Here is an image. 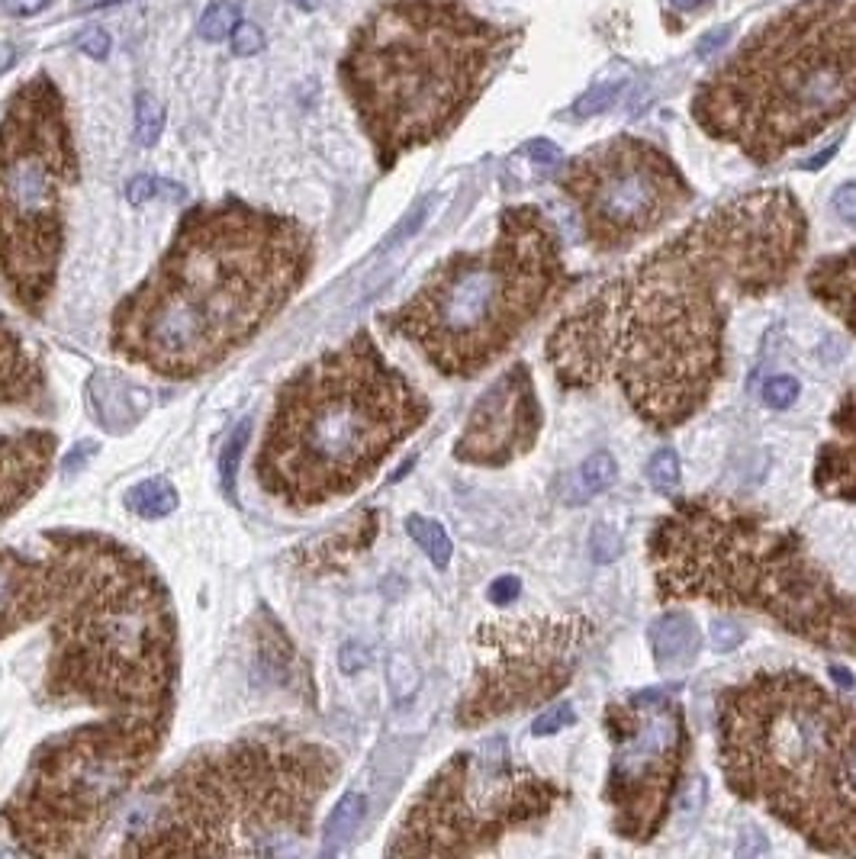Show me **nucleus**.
<instances>
[{"label":"nucleus","mask_w":856,"mask_h":859,"mask_svg":"<svg viewBox=\"0 0 856 859\" xmlns=\"http://www.w3.org/2000/svg\"><path fill=\"white\" fill-rule=\"evenodd\" d=\"M429 412L410 377L358 332L284 383L255 454V480L290 509L351 496Z\"/></svg>","instance_id":"423d86ee"},{"label":"nucleus","mask_w":856,"mask_h":859,"mask_svg":"<svg viewBox=\"0 0 856 859\" xmlns=\"http://www.w3.org/2000/svg\"><path fill=\"white\" fill-rule=\"evenodd\" d=\"M290 3H294L297 10H303V13H313V10L319 7V0H290Z\"/></svg>","instance_id":"864d4df0"},{"label":"nucleus","mask_w":856,"mask_h":859,"mask_svg":"<svg viewBox=\"0 0 856 859\" xmlns=\"http://www.w3.org/2000/svg\"><path fill=\"white\" fill-rule=\"evenodd\" d=\"M747 628L741 622H731V618H715L711 622V647L718 654H731L744 644Z\"/></svg>","instance_id":"ea45409f"},{"label":"nucleus","mask_w":856,"mask_h":859,"mask_svg":"<svg viewBox=\"0 0 856 859\" xmlns=\"http://www.w3.org/2000/svg\"><path fill=\"white\" fill-rule=\"evenodd\" d=\"M425 216H429V200H422V203L412 210L410 216H406L403 223L393 229V235L387 238V248H390V245H397V242H403V238H410V235H415V232L422 229V223H425Z\"/></svg>","instance_id":"c03bdc74"},{"label":"nucleus","mask_w":856,"mask_h":859,"mask_svg":"<svg viewBox=\"0 0 856 859\" xmlns=\"http://www.w3.org/2000/svg\"><path fill=\"white\" fill-rule=\"evenodd\" d=\"M673 10H679V13H693V10H699V7H708L711 0H667Z\"/></svg>","instance_id":"603ef678"},{"label":"nucleus","mask_w":856,"mask_h":859,"mask_svg":"<svg viewBox=\"0 0 856 859\" xmlns=\"http://www.w3.org/2000/svg\"><path fill=\"white\" fill-rule=\"evenodd\" d=\"M760 396H763V403H767V410H789L795 400H799V380L789 374H776L770 377L767 383H763V390H760Z\"/></svg>","instance_id":"f704fd0d"},{"label":"nucleus","mask_w":856,"mask_h":859,"mask_svg":"<svg viewBox=\"0 0 856 859\" xmlns=\"http://www.w3.org/2000/svg\"><path fill=\"white\" fill-rule=\"evenodd\" d=\"M647 640H651L654 667L661 672L689 670L702 650L699 625H696L693 612H686V608H670L661 618H654Z\"/></svg>","instance_id":"4be33fe9"},{"label":"nucleus","mask_w":856,"mask_h":859,"mask_svg":"<svg viewBox=\"0 0 856 859\" xmlns=\"http://www.w3.org/2000/svg\"><path fill=\"white\" fill-rule=\"evenodd\" d=\"M519 155H525L538 171H560V165H563V151L554 146V142H548V139H531V142H525L519 149Z\"/></svg>","instance_id":"58836bf2"},{"label":"nucleus","mask_w":856,"mask_h":859,"mask_svg":"<svg viewBox=\"0 0 856 859\" xmlns=\"http://www.w3.org/2000/svg\"><path fill=\"white\" fill-rule=\"evenodd\" d=\"M809 245L789 188L747 190L605 280L548 336L563 390L615 386L654 432L686 425L728 374L738 306L782 290Z\"/></svg>","instance_id":"f257e3e1"},{"label":"nucleus","mask_w":856,"mask_h":859,"mask_svg":"<svg viewBox=\"0 0 856 859\" xmlns=\"http://www.w3.org/2000/svg\"><path fill=\"white\" fill-rule=\"evenodd\" d=\"M856 110V0H799L760 23L696 87L708 139L753 165L815 142Z\"/></svg>","instance_id":"6e6552de"},{"label":"nucleus","mask_w":856,"mask_h":859,"mask_svg":"<svg viewBox=\"0 0 856 859\" xmlns=\"http://www.w3.org/2000/svg\"><path fill=\"white\" fill-rule=\"evenodd\" d=\"M590 548H593V561L596 563H612L619 554H622V538L612 524L599 522L593 528V538H590Z\"/></svg>","instance_id":"a19ab883"},{"label":"nucleus","mask_w":856,"mask_h":859,"mask_svg":"<svg viewBox=\"0 0 856 859\" xmlns=\"http://www.w3.org/2000/svg\"><path fill=\"white\" fill-rule=\"evenodd\" d=\"M52 457H55L52 432L30 428L0 438V522L30 502V496L52 470Z\"/></svg>","instance_id":"6ab92c4d"},{"label":"nucleus","mask_w":856,"mask_h":859,"mask_svg":"<svg viewBox=\"0 0 856 859\" xmlns=\"http://www.w3.org/2000/svg\"><path fill=\"white\" fill-rule=\"evenodd\" d=\"M72 45H75L77 52H84L87 59H94V62H104V59L110 55L113 39H110V33L104 30V26H84L81 33H75Z\"/></svg>","instance_id":"4c0bfd02"},{"label":"nucleus","mask_w":856,"mask_h":859,"mask_svg":"<svg viewBox=\"0 0 856 859\" xmlns=\"http://www.w3.org/2000/svg\"><path fill=\"white\" fill-rule=\"evenodd\" d=\"M728 42V26H721V30H715V33H708V36L699 39V45H696V55L702 59V55H711L715 49H721Z\"/></svg>","instance_id":"09e8293b"},{"label":"nucleus","mask_w":856,"mask_h":859,"mask_svg":"<svg viewBox=\"0 0 856 859\" xmlns=\"http://www.w3.org/2000/svg\"><path fill=\"white\" fill-rule=\"evenodd\" d=\"M139 396H146V393L123 377L97 374L91 380V406L104 422V428H110L116 435L142 418L146 400H139Z\"/></svg>","instance_id":"b1692460"},{"label":"nucleus","mask_w":856,"mask_h":859,"mask_svg":"<svg viewBox=\"0 0 856 859\" xmlns=\"http://www.w3.org/2000/svg\"><path fill=\"white\" fill-rule=\"evenodd\" d=\"M65 586V563L52 534V551L30 554L0 548V637L55 612Z\"/></svg>","instance_id":"a211bd4d"},{"label":"nucleus","mask_w":856,"mask_h":859,"mask_svg":"<svg viewBox=\"0 0 856 859\" xmlns=\"http://www.w3.org/2000/svg\"><path fill=\"white\" fill-rule=\"evenodd\" d=\"M619 94H622V81H599L586 94H580V97L573 100L570 116H573V119H593L599 113L609 110V107L619 100Z\"/></svg>","instance_id":"473e14b6"},{"label":"nucleus","mask_w":856,"mask_h":859,"mask_svg":"<svg viewBox=\"0 0 856 859\" xmlns=\"http://www.w3.org/2000/svg\"><path fill=\"white\" fill-rule=\"evenodd\" d=\"M644 474H647V484L651 489H657L661 496H676V489H679V480H683V464H679V454L673 448H661L651 454V460H647V467H644Z\"/></svg>","instance_id":"c85d7f7f"},{"label":"nucleus","mask_w":856,"mask_h":859,"mask_svg":"<svg viewBox=\"0 0 856 859\" xmlns=\"http://www.w3.org/2000/svg\"><path fill=\"white\" fill-rule=\"evenodd\" d=\"M805 284H809V294L818 299L834 319H841V326L850 336H856V248L821 258L809 271Z\"/></svg>","instance_id":"412c9836"},{"label":"nucleus","mask_w":856,"mask_h":859,"mask_svg":"<svg viewBox=\"0 0 856 859\" xmlns=\"http://www.w3.org/2000/svg\"><path fill=\"white\" fill-rule=\"evenodd\" d=\"M837 149H841V142H834V146H831V149L818 151V155H815V158H809V161H802V165H799V168H805V171H821V168H824V165H827V161H831V158H834V155H837Z\"/></svg>","instance_id":"8fccbe9b"},{"label":"nucleus","mask_w":856,"mask_h":859,"mask_svg":"<svg viewBox=\"0 0 856 859\" xmlns=\"http://www.w3.org/2000/svg\"><path fill=\"white\" fill-rule=\"evenodd\" d=\"M239 20H242V13H239L235 3L216 0V3H210L203 10V17L197 23V36L203 39V42H225V39L232 36V30L239 26Z\"/></svg>","instance_id":"c756f323"},{"label":"nucleus","mask_w":856,"mask_h":859,"mask_svg":"<svg viewBox=\"0 0 856 859\" xmlns=\"http://www.w3.org/2000/svg\"><path fill=\"white\" fill-rule=\"evenodd\" d=\"M171 714H110L36 750L3 808L10 837L36 857L84 853L165 744Z\"/></svg>","instance_id":"f8f14e48"},{"label":"nucleus","mask_w":856,"mask_h":859,"mask_svg":"<svg viewBox=\"0 0 856 859\" xmlns=\"http://www.w3.org/2000/svg\"><path fill=\"white\" fill-rule=\"evenodd\" d=\"M471 0H380L355 26L338 84L380 171L451 136L521 42Z\"/></svg>","instance_id":"7ed1b4c3"},{"label":"nucleus","mask_w":856,"mask_h":859,"mask_svg":"<svg viewBox=\"0 0 856 859\" xmlns=\"http://www.w3.org/2000/svg\"><path fill=\"white\" fill-rule=\"evenodd\" d=\"M65 586L55 605L49 696L110 714H171L178 622L146 558L101 534H55Z\"/></svg>","instance_id":"0eeeda50"},{"label":"nucleus","mask_w":856,"mask_h":859,"mask_svg":"<svg viewBox=\"0 0 856 859\" xmlns=\"http://www.w3.org/2000/svg\"><path fill=\"white\" fill-rule=\"evenodd\" d=\"M364 812H368V798L361 792H345L326 821V850H336L338 844H345L361 827Z\"/></svg>","instance_id":"a878e982"},{"label":"nucleus","mask_w":856,"mask_h":859,"mask_svg":"<svg viewBox=\"0 0 856 859\" xmlns=\"http://www.w3.org/2000/svg\"><path fill=\"white\" fill-rule=\"evenodd\" d=\"M831 203H834V213L844 220V223L856 229V184H841V188L834 190V197H831Z\"/></svg>","instance_id":"37998d69"},{"label":"nucleus","mask_w":856,"mask_h":859,"mask_svg":"<svg viewBox=\"0 0 856 859\" xmlns=\"http://www.w3.org/2000/svg\"><path fill=\"white\" fill-rule=\"evenodd\" d=\"M313 232L242 200L187 210L149 277L113 312L110 348L151 374H207L294 299Z\"/></svg>","instance_id":"f03ea898"},{"label":"nucleus","mask_w":856,"mask_h":859,"mask_svg":"<svg viewBox=\"0 0 856 859\" xmlns=\"http://www.w3.org/2000/svg\"><path fill=\"white\" fill-rule=\"evenodd\" d=\"M725 785L815 853L856 857V702L812 672L770 670L718 692Z\"/></svg>","instance_id":"20e7f679"},{"label":"nucleus","mask_w":856,"mask_h":859,"mask_svg":"<svg viewBox=\"0 0 856 859\" xmlns=\"http://www.w3.org/2000/svg\"><path fill=\"white\" fill-rule=\"evenodd\" d=\"M602 728L612 741V760L602 785V802L612 815V834L628 844H651L683 792V770L693 753L686 711L664 689H644L632 699H615L602 711Z\"/></svg>","instance_id":"2eb2a0df"},{"label":"nucleus","mask_w":856,"mask_h":859,"mask_svg":"<svg viewBox=\"0 0 856 859\" xmlns=\"http://www.w3.org/2000/svg\"><path fill=\"white\" fill-rule=\"evenodd\" d=\"M521 596V580L519 576H496L493 583H489V602H496V605H509V602H516Z\"/></svg>","instance_id":"a18cd8bd"},{"label":"nucleus","mask_w":856,"mask_h":859,"mask_svg":"<svg viewBox=\"0 0 856 859\" xmlns=\"http://www.w3.org/2000/svg\"><path fill=\"white\" fill-rule=\"evenodd\" d=\"M831 438L818 448L812 484L824 499L856 506V386L831 412Z\"/></svg>","instance_id":"aec40b11"},{"label":"nucleus","mask_w":856,"mask_h":859,"mask_svg":"<svg viewBox=\"0 0 856 859\" xmlns=\"http://www.w3.org/2000/svg\"><path fill=\"white\" fill-rule=\"evenodd\" d=\"M126 200L133 206H142L149 200H184V188L181 184H171L165 178H151V174H136L129 184H126Z\"/></svg>","instance_id":"72a5a7b5"},{"label":"nucleus","mask_w":856,"mask_h":859,"mask_svg":"<svg viewBox=\"0 0 856 859\" xmlns=\"http://www.w3.org/2000/svg\"><path fill=\"white\" fill-rule=\"evenodd\" d=\"M596 635L583 615H538L484 625L474 635L477 667L457 702V724L480 728L560 696Z\"/></svg>","instance_id":"dca6fc26"},{"label":"nucleus","mask_w":856,"mask_h":859,"mask_svg":"<svg viewBox=\"0 0 856 859\" xmlns=\"http://www.w3.org/2000/svg\"><path fill=\"white\" fill-rule=\"evenodd\" d=\"M577 277L558 225L538 206H506L493 238L454 252L380 322L445 377H477L545 316Z\"/></svg>","instance_id":"9d476101"},{"label":"nucleus","mask_w":856,"mask_h":859,"mask_svg":"<svg viewBox=\"0 0 856 859\" xmlns=\"http://www.w3.org/2000/svg\"><path fill=\"white\" fill-rule=\"evenodd\" d=\"M229 45H232V55H239V59H252V55H258L261 49L267 45V39H264V33H261L258 23L239 20V26H235L232 36H229Z\"/></svg>","instance_id":"e433bc0d"},{"label":"nucleus","mask_w":856,"mask_h":859,"mask_svg":"<svg viewBox=\"0 0 856 859\" xmlns=\"http://www.w3.org/2000/svg\"><path fill=\"white\" fill-rule=\"evenodd\" d=\"M77 146L68 100L49 72L30 75L0 116V277L27 312H42L65 255Z\"/></svg>","instance_id":"9b49d317"},{"label":"nucleus","mask_w":856,"mask_h":859,"mask_svg":"<svg viewBox=\"0 0 856 859\" xmlns=\"http://www.w3.org/2000/svg\"><path fill=\"white\" fill-rule=\"evenodd\" d=\"M371 667V647L361 644V640H345L341 650H338V670L345 676H355V672L368 670Z\"/></svg>","instance_id":"79ce46f5"},{"label":"nucleus","mask_w":856,"mask_h":859,"mask_svg":"<svg viewBox=\"0 0 856 859\" xmlns=\"http://www.w3.org/2000/svg\"><path fill=\"white\" fill-rule=\"evenodd\" d=\"M827 672H831V676H834V682H837V686H841V689H854V686H856V682H854V672L844 670V667H841V664H831V667H827Z\"/></svg>","instance_id":"3c124183"},{"label":"nucleus","mask_w":856,"mask_h":859,"mask_svg":"<svg viewBox=\"0 0 856 859\" xmlns=\"http://www.w3.org/2000/svg\"><path fill=\"white\" fill-rule=\"evenodd\" d=\"M45 393L39 364L27 354L23 341L0 326V406L27 403Z\"/></svg>","instance_id":"5701e85b"},{"label":"nucleus","mask_w":856,"mask_h":859,"mask_svg":"<svg viewBox=\"0 0 856 859\" xmlns=\"http://www.w3.org/2000/svg\"><path fill=\"white\" fill-rule=\"evenodd\" d=\"M661 602H708L770 618L824 654L856 660V593L809 551L805 534L728 496L676 499L647 531Z\"/></svg>","instance_id":"39448f33"},{"label":"nucleus","mask_w":856,"mask_h":859,"mask_svg":"<svg viewBox=\"0 0 856 859\" xmlns=\"http://www.w3.org/2000/svg\"><path fill=\"white\" fill-rule=\"evenodd\" d=\"M580 484L586 489V496H599V492H605V489H612L615 480H619V464H615V457L609 454V450H596V454H590L586 460H583V467H580Z\"/></svg>","instance_id":"2f4dec72"},{"label":"nucleus","mask_w":856,"mask_h":859,"mask_svg":"<svg viewBox=\"0 0 856 859\" xmlns=\"http://www.w3.org/2000/svg\"><path fill=\"white\" fill-rule=\"evenodd\" d=\"M94 454H97V445H94V442H81V445L62 460V474H68V477H72V474H81L84 464H87Z\"/></svg>","instance_id":"de8ad7c7"},{"label":"nucleus","mask_w":856,"mask_h":859,"mask_svg":"<svg viewBox=\"0 0 856 859\" xmlns=\"http://www.w3.org/2000/svg\"><path fill=\"white\" fill-rule=\"evenodd\" d=\"M165 132V107L151 97L149 91L136 94V142L151 149Z\"/></svg>","instance_id":"7c9ffc66"},{"label":"nucleus","mask_w":856,"mask_h":859,"mask_svg":"<svg viewBox=\"0 0 856 859\" xmlns=\"http://www.w3.org/2000/svg\"><path fill=\"white\" fill-rule=\"evenodd\" d=\"M0 7L13 20H30V17H39L42 10H49L52 0H0Z\"/></svg>","instance_id":"49530a36"},{"label":"nucleus","mask_w":856,"mask_h":859,"mask_svg":"<svg viewBox=\"0 0 856 859\" xmlns=\"http://www.w3.org/2000/svg\"><path fill=\"white\" fill-rule=\"evenodd\" d=\"M545 415L528 364H512L474 403L454 445V457L471 467H506L535 448Z\"/></svg>","instance_id":"f3484780"},{"label":"nucleus","mask_w":856,"mask_h":859,"mask_svg":"<svg viewBox=\"0 0 856 859\" xmlns=\"http://www.w3.org/2000/svg\"><path fill=\"white\" fill-rule=\"evenodd\" d=\"M558 188L599 255L644 242L696 200V190L667 151L625 132L563 161Z\"/></svg>","instance_id":"4468645a"},{"label":"nucleus","mask_w":856,"mask_h":859,"mask_svg":"<svg viewBox=\"0 0 856 859\" xmlns=\"http://www.w3.org/2000/svg\"><path fill=\"white\" fill-rule=\"evenodd\" d=\"M406 534L425 551V558L435 563L438 570H445L447 563H451L454 544L447 538L445 524H438L435 519H425V516H410L406 519Z\"/></svg>","instance_id":"bb28decb"},{"label":"nucleus","mask_w":856,"mask_h":859,"mask_svg":"<svg viewBox=\"0 0 856 859\" xmlns=\"http://www.w3.org/2000/svg\"><path fill=\"white\" fill-rule=\"evenodd\" d=\"M573 721H577L573 706H570V702H554V706H548V709L535 718L531 734H535V738H551V734H558L563 728H570Z\"/></svg>","instance_id":"c9c22d12"},{"label":"nucleus","mask_w":856,"mask_h":859,"mask_svg":"<svg viewBox=\"0 0 856 859\" xmlns=\"http://www.w3.org/2000/svg\"><path fill=\"white\" fill-rule=\"evenodd\" d=\"M249 438H252V418H242L232 432H229V438H225V448L223 457H220V477H223V489L225 496L235 502V484H239V460H242V454L249 448Z\"/></svg>","instance_id":"cd10ccee"},{"label":"nucleus","mask_w":856,"mask_h":859,"mask_svg":"<svg viewBox=\"0 0 856 859\" xmlns=\"http://www.w3.org/2000/svg\"><path fill=\"white\" fill-rule=\"evenodd\" d=\"M570 792L512 760L506 738L457 750L412 798L387 857H477L551 818Z\"/></svg>","instance_id":"ddd939ff"},{"label":"nucleus","mask_w":856,"mask_h":859,"mask_svg":"<svg viewBox=\"0 0 856 859\" xmlns=\"http://www.w3.org/2000/svg\"><path fill=\"white\" fill-rule=\"evenodd\" d=\"M178 489L171 480H165V477H149V480H142V484H136L133 489H126V509L129 512H136L139 519H165V516H171L175 509H178Z\"/></svg>","instance_id":"393cba45"},{"label":"nucleus","mask_w":856,"mask_h":859,"mask_svg":"<svg viewBox=\"0 0 856 859\" xmlns=\"http://www.w3.org/2000/svg\"><path fill=\"white\" fill-rule=\"evenodd\" d=\"M338 756L297 734L264 731L193 753L155 788L133 857H281L309 837Z\"/></svg>","instance_id":"1a4fd4ad"}]
</instances>
